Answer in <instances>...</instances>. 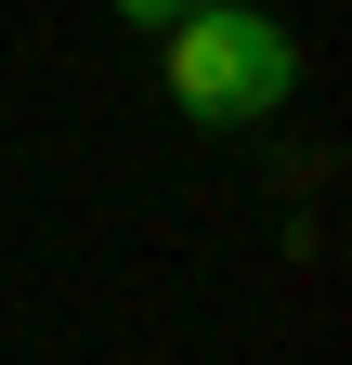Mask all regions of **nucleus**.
Segmentation results:
<instances>
[{
	"instance_id": "f03ea898",
	"label": "nucleus",
	"mask_w": 352,
	"mask_h": 365,
	"mask_svg": "<svg viewBox=\"0 0 352 365\" xmlns=\"http://www.w3.org/2000/svg\"><path fill=\"white\" fill-rule=\"evenodd\" d=\"M170 14H183V0H118V26H130V39H157Z\"/></svg>"
},
{
	"instance_id": "f257e3e1",
	"label": "nucleus",
	"mask_w": 352,
	"mask_h": 365,
	"mask_svg": "<svg viewBox=\"0 0 352 365\" xmlns=\"http://www.w3.org/2000/svg\"><path fill=\"white\" fill-rule=\"evenodd\" d=\"M157 39H170L183 118H209V130H261V118H287V91H300V39L274 14H248V0H183Z\"/></svg>"
}]
</instances>
